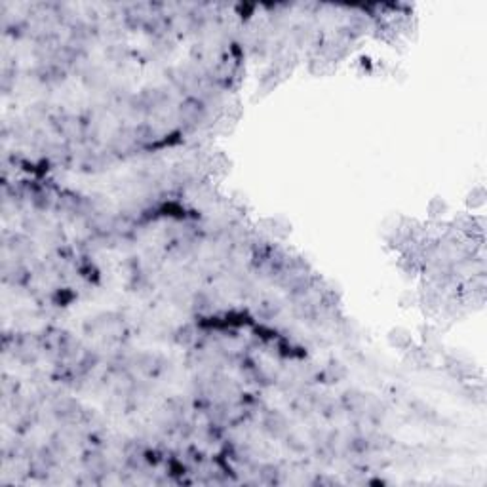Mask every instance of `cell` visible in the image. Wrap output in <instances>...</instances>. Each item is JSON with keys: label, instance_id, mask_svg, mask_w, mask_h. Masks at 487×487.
Returning a JSON list of instances; mask_svg holds the SVG:
<instances>
[{"label": "cell", "instance_id": "1", "mask_svg": "<svg viewBox=\"0 0 487 487\" xmlns=\"http://www.w3.org/2000/svg\"><path fill=\"white\" fill-rule=\"evenodd\" d=\"M263 424H265V430L272 436V438L288 436V430H289V428H288V421H286V417H284L282 413H278V411L266 413Z\"/></svg>", "mask_w": 487, "mask_h": 487}, {"label": "cell", "instance_id": "2", "mask_svg": "<svg viewBox=\"0 0 487 487\" xmlns=\"http://www.w3.org/2000/svg\"><path fill=\"white\" fill-rule=\"evenodd\" d=\"M390 343L398 348H409V345H411V337H409L407 331L396 330L390 333Z\"/></svg>", "mask_w": 487, "mask_h": 487}, {"label": "cell", "instance_id": "3", "mask_svg": "<svg viewBox=\"0 0 487 487\" xmlns=\"http://www.w3.org/2000/svg\"><path fill=\"white\" fill-rule=\"evenodd\" d=\"M347 375V369L343 364H331L328 369H326V377H330L331 383H339L343 377Z\"/></svg>", "mask_w": 487, "mask_h": 487}, {"label": "cell", "instance_id": "4", "mask_svg": "<svg viewBox=\"0 0 487 487\" xmlns=\"http://www.w3.org/2000/svg\"><path fill=\"white\" fill-rule=\"evenodd\" d=\"M194 339H196V333H194L191 326H185L183 330L177 331V341L181 345H191V343H194Z\"/></svg>", "mask_w": 487, "mask_h": 487}, {"label": "cell", "instance_id": "5", "mask_svg": "<svg viewBox=\"0 0 487 487\" xmlns=\"http://www.w3.org/2000/svg\"><path fill=\"white\" fill-rule=\"evenodd\" d=\"M484 202H486V191L482 189V187H478V189H474V191L470 192L468 196V204L472 208H478V206H484Z\"/></svg>", "mask_w": 487, "mask_h": 487}]
</instances>
